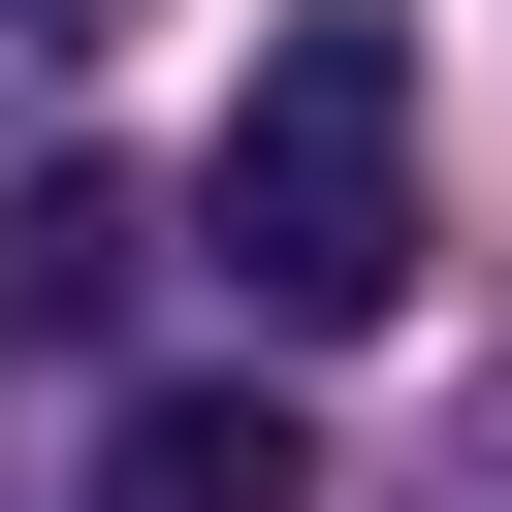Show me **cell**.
<instances>
[{"label": "cell", "mask_w": 512, "mask_h": 512, "mask_svg": "<svg viewBox=\"0 0 512 512\" xmlns=\"http://www.w3.org/2000/svg\"><path fill=\"white\" fill-rule=\"evenodd\" d=\"M0 32H32V64H96V32H128V0H0Z\"/></svg>", "instance_id": "4"}, {"label": "cell", "mask_w": 512, "mask_h": 512, "mask_svg": "<svg viewBox=\"0 0 512 512\" xmlns=\"http://www.w3.org/2000/svg\"><path fill=\"white\" fill-rule=\"evenodd\" d=\"M96 288H128V192H96V160H64V192H0V320H96Z\"/></svg>", "instance_id": "3"}, {"label": "cell", "mask_w": 512, "mask_h": 512, "mask_svg": "<svg viewBox=\"0 0 512 512\" xmlns=\"http://www.w3.org/2000/svg\"><path fill=\"white\" fill-rule=\"evenodd\" d=\"M192 224H224V288L288 320V352H352V320H416V32L384 0H288L256 32V96H224V160H192Z\"/></svg>", "instance_id": "1"}, {"label": "cell", "mask_w": 512, "mask_h": 512, "mask_svg": "<svg viewBox=\"0 0 512 512\" xmlns=\"http://www.w3.org/2000/svg\"><path fill=\"white\" fill-rule=\"evenodd\" d=\"M480 512H512V416H480Z\"/></svg>", "instance_id": "5"}, {"label": "cell", "mask_w": 512, "mask_h": 512, "mask_svg": "<svg viewBox=\"0 0 512 512\" xmlns=\"http://www.w3.org/2000/svg\"><path fill=\"white\" fill-rule=\"evenodd\" d=\"M128 512H320V480H288L256 384H160V416H128Z\"/></svg>", "instance_id": "2"}]
</instances>
